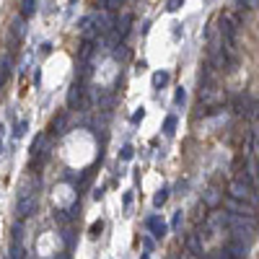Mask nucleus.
I'll list each match as a JSON object with an SVG mask.
<instances>
[{"instance_id":"0eeeda50","label":"nucleus","mask_w":259,"mask_h":259,"mask_svg":"<svg viewBox=\"0 0 259 259\" xmlns=\"http://www.w3.org/2000/svg\"><path fill=\"white\" fill-rule=\"evenodd\" d=\"M24 34H26V21H24V16H16L11 21V39L21 41V39H24Z\"/></svg>"},{"instance_id":"1a4fd4ad","label":"nucleus","mask_w":259,"mask_h":259,"mask_svg":"<svg viewBox=\"0 0 259 259\" xmlns=\"http://www.w3.org/2000/svg\"><path fill=\"white\" fill-rule=\"evenodd\" d=\"M226 251H228V256L231 259H239V256H246V246H244V239H236L233 236V241L226 246Z\"/></svg>"},{"instance_id":"473e14b6","label":"nucleus","mask_w":259,"mask_h":259,"mask_svg":"<svg viewBox=\"0 0 259 259\" xmlns=\"http://www.w3.org/2000/svg\"><path fill=\"white\" fill-rule=\"evenodd\" d=\"M140 119H143V109H140V112H135V114H133V122H140Z\"/></svg>"},{"instance_id":"39448f33","label":"nucleus","mask_w":259,"mask_h":259,"mask_svg":"<svg viewBox=\"0 0 259 259\" xmlns=\"http://www.w3.org/2000/svg\"><path fill=\"white\" fill-rule=\"evenodd\" d=\"M228 210L231 212H241V215H251V218H256V205L251 202H241V200H228Z\"/></svg>"},{"instance_id":"f8f14e48","label":"nucleus","mask_w":259,"mask_h":259,"mask_svg":"<svg viewBox=\"0 0 259 259\" xmlns=\"http://www.w3.org/2000/svg\"><path fill=\"white\" fill-rule=\"evenodd\" d=\"M94 50H96V47H94V41H91V39H85L83 45H80V50H78V60H80V62H89V57L94 55Z\"/></svg>"},{"instance_id":"72a5a7b5","label":"nucleus","mask_w":259,"mask_h":259,"mask_svg":"<svg viewBox=\"0 0 259 259\" xmlns=\"http://www.w3.org/2000/svg\"><path fill=\"white\" fill-rule=\"evenodd\" d=\"M0 138H3V124H0Z\"/></svg>"},{"instance_id":"dca6fc26","label":"nucleus","mask_w":259,"mask_h":259,"mask_svg":"<svg viewBox=\"0 0 259 259\" xmlns=\"http://www.w3.org/2000/svg\"><path fill=\"white\" fill-rule=\"evenodd\" d=\"M34 11H36V0H24V3H21V16L24 18H29Z\"/></svg>"},{"instance_id":"9b49d317","label":"nucleus","mask_w":259,"mask_h":259,"mask_svg":"<svg viewBox=\"0 0 259 259\" xmlns=\"http://www.w3.org/2000/svg\"><path fill=\"white\" fill-rule=\"evenodd\" d=\"M65 127H68V114L60 112V114L52 119V133H55V135H62V133H65Z\"/></svg>"},{"instance_id":"7ed1b4c3","label":"nucleus","mask_w":259,"mask_h":259,"mask_svg":"<svg viewBox=\"0 0 259 259\" xmlns=\"http://www.w3.org/2000/svg\"><path fill=\"white\" fill-rule=\"evenodd\" d=\"M34 210H36V192L24 187V189H21V197H18V205H16V215L24 221V218H29Z\"/></svg>"},{"instance_id":"4be33fe9","label":"nucleus","mask_w":259,"mask_h":259,"mask_svg":"<svg viewBox=\"0 0 259 259\" xmlns=\"http://www.w3.org/2000/svg\"><path fill=\"white\" fill-rule=\"evenodd\" d=\"M26 127H29V122H26V119H21L18 127L13 130V138H24V135H26Z\"/></svg>"},{"instance_id":"cd10ccee","label":"nucleus","mask_w":259,"mask_h":259,"mask_svg":"<svg viewBox=\"0 0 259 259\" xmlns=\"http://www.w3.org/2000/svg\"><path fill=\"white\" fill-rule=\"evenodd\" d=\"M55 221L57 223H65V221H68V210H57L55 212Z\"/></svg>"},{"instance_id":"412c9836","label":"nucleus","mask_w":259,"mask_h":259,"mask_svg":"<svg viewBox=\"0 0 259 259\" xmlns=\"http://www.w3.org/2000/svg\"><path fill=\"white\" fill-rule=\"evenodd\" d=\"M8 256H13V259H21V256H26L24 254V246H21L18 241H13V246H11V254Z\"/></svg>"},{"instance_id":"a211bd4d","label":"nucleus","mask_w":259,"mask_h":259,"mask_svg":"<svg viewBox=\"0 0 259 259\" xmlns=\"http://www.w3.org/2000/svg\"><path fill=\"white\" fill-rule=\"evenodd\" d=\"M246 117H249L251 122H256V119H259V99L249 104V109H246Z\"/></svg>"},{"instance_id":"2f4dec72","label":"nucleus","mask_w":259,"mask_h":259,"mask_svg":"<svg viewBox=\"0 0 259 259\" xmlns=\"http://www.w3.org/2000/svg\"><path fill=\"white\" fill-rule=\"evenodd\" d=\"M171 226H174V228H179V226H182V212H177V215H174V223H171Z\"/></svg>"},{"instance_id":"2eb2a0df","label":"nucleus","mask_w":259,"mask_h":259,"mask_svg":"<svg viewBox=\"0 0 259 259\" xmlns=\"http://www.w3.org/2000/svg\"><path fill=\"white\" fill-rule=\"evenodd\" d=\"M246 109H249V99H244V96H236V99H233V112L246 117Z\"/></svg>"},{"instance_id":"aec40b11","label":"nucleus","mask_w":259,"mask_h":259,"mask_svg":"<svg viewBox=\"0 0 259 259\" xmlns=\"http://www.w3.org/2000/svg\"><path fill=\"white\" fill-rule=\"evenodd\" d=\"M174 130H177V117H166V122H163V133H166V135H174Z\"/></svg>"},{"instance_id":"f03ea898","label":"nucleus","mask_w":259,"mask_h":259,"mask_svg":"<svg viewBox=\"0 0 259 259\" xmlns=\"http://www.w3.org/2000/svg\"><path fill=\"white\" fill-rule=\"evenodd\" d=\"M226 226L231 228V233L236 236V239H244V236L256 231V218L241 215V212H226Z\"/></svg>"},{"instance_id":"c756f323","label":"nucleus","mask_w":259,"mask_h":259,"mask_svg":"<svg viewBox=\"0 0 259 259\" xmlns=\"http://www.w3.org/2000/svg\"><path fill=\"white\" fill-rule=\"evenodd\" d=\"M13 241H21V223L13 226Z\"/></svg>"},{"instance_id":"7c9ffc66","label":"nucleus","mask_w":259,"mask_h":259,"mask_svg":"<svg viewBox=\"0 0 259 259\" xmlns=\"http://www.w3.org/2000/svg\"><path fill=\"white\" fill-rule=\"evenodd\" d=\"M184 99H187V94H184V89H179L177 91V104H184Z\"/></svg>"},{"instance_id":"ddd939ff","label":"nucleus","mask_w":259,"mask_h":259,"mask_svg":"<svg viewBox=\"0 0 259 259\" xmlns=\"http://www.w3.org/2000/svg\"><path fill=\"white\" fill-rule=\"evenodd\" d=\"M202 202H205L207 207H218V202H221V192L215 189V187H210V189L205 192V197H202Z\"/></svg>"},{"instance_id":"423d86ee","label":"nucleus","mask_w":259,"mask_h":259,"mask_svg":"<svg viewBox=\"0 0 259 259\" xmlns=\"http://www.w3.org/2000/svg\"><path fill=\"white\" fill-rule=\"evenodd\" d=\"M83 83L80 80H75L73 85H70V91H68V106L70 109H75V106H80V101H83Z\"/></svg>"},{"instance_id":"4468645a","label":"nucleus","mask_w":259,"mask_h":259,"mask_svg":"<svg viewBox=\"0 0 259 259\" xmlns=\"http://www.w3.org/2000/svg\"><path fill=\"white\" fill-rule=\"evenodd\" d=\"M11 78V60L8 57H3L0 60V89L6 85V80Z\"/></svg>"},{"instance_id":"b1692460","label":"nucleus","mask_w":259,"mask_h":259,"mask_svg":"<svg viewBox=\"0 0 259 259\" xmlns=\"http://www.w3.org/2000/svg\"><path fill=\"white\" fill-rule=\"evenodd\" d=\"M239 3H241L244 8H249V11H256V8H259V0H239Z\"/></svg>"},{"instance_id":"20e7f679","label":"nucleus","mask_w":259,"mask_h":259,"mask_svg":"<svg viewBox=\"0 0 259 259\" xmlns=\"http://www.w3.org/2000/svg\"><path fill=\"white\" fill-rule=\"evenodd\" d=\"M184 249H187V254H192V256H202L205 251H202V239H200V233H189L187 239H184Z\"/></svg>"},{"instance_id":"c85d7f7f","label":"nucleus","mask_w":259,"mask_h":259,"mask_svg":"<svg viewBox=\"0 0 259 259\" xmlns=\"http://www.w3.org/2000/svg\"><path fill=\"white\" fill-rule=\"evenodd\" d=\"M99 233H101V221L91 226V239H96V236H99Z\"/></svg>"},{"instance_id":"f3484780","label":"nucleus","mask_w":259,"mask_h":259,"mask_svg":"<svg viewBox=\"0 0 259 259\" xmlns=\"http://www.w3.org/2000/svg\"><path fill=\"white\" fill-rule=\"evenodd\" d=\"M166 83H168V73H166V70H158V73L153 75V85H156V89H163Z\"/></svg>"},{"instance_id":"6ab92c4d","label":"nucleus","mask_w":259,"mask_h":259,"mask_svg":"<svg viewBox=\"0 0 259 259\" xmlns=\"http://www.w3.org/2000/svg\"><path fill=\"white\" fill-rule=\"evenodd\" d=\"M166 200H168V189L163 187V189H158V192H156V197H153V205H156V207H161V205H163Z\"/></svg>"},{"instance_id":"6e6552de","label":"nucleus","mask_w":259,"mask_h":259,"mask_svg":"<svg viewBox=\"0 0 259 259\" xmlns=\"http://www.w3.org/2000/svg\"><path fill=\"white\" fill-rule=\"evenodd\" d=\"M130 24H133V16L124 13L117 24H114V36H117V39H124V36L130 34Z\"/></svg>"},{"instance_id":"5701e85b","label":"nucleus","mask_w":259,"mask_h":259,"mask_svg":"<svg viewBox=\"0 0 259 259\" xmlns=\"http://www.w3.org/2000/svg\"><path fill=\"white\" fill-rule=\"evenodd\" d=\"M119 6H122V0H104L106 11H119Z\"/></svg>"},{"instance_id":"9d476101","label":"nucleus","mask_w":259,"mask_h":259,"mask_svg":"<svg viewBox=\"0 0 259 259\" xmlns=\"http://www.w3.org/2000/svg\"><path fill=\"white\" fill-rule=\"evenodd\" d=\"M148 228L150 231H153V236H156V239H163V236H166V223L158 218V215H150V218H148Z\"/></svg>"},{"instance_id":"393cba45","label":"nucleus","mask_w":259,"mask_h":259,"mask_svg":"<svg viewBox=\"0 0 259 259\" xmlns=\"http://www.w3.org/2000/svg\"><path fill=\"white\" fill-rule=\"evenodd\" d=\"M119 158H122V161H130V158H133V148L124 145V148H122V153H119Z\"/></svg>"},{"instance_id":"a878e982","label":"nucleus","mask_w":259,"mask_h":259,"mask_svg":"<svg viewBox=\"0 0 259 259\" xmlns=\"http://www.w3.org/2000/svg\"><path fill=\"white\" fill-rule=\"evenodd\" d=\"M182 3H184V0H168V6H166V8H168L171 13H174V11H179V8H182Z\"/></svg>"},{"instance_id":"bb28decb","label":"nucleus","mask_w":259,"mask_h":259,"mask_svg":"<svg viewBox=\"0 0 259 259\" xmlns=\"http://www.w3.org/2000/svg\"><path fill=\"white\" fill-rule=\"evenodd\" d=\"M114 57H117V60H124V57H127V47H124V45H119V47L114 50Z\"/></svg>"},{"instance_id":"f257e3e1","label":"nucleus","mask_w":259,"mask_h":259,"mask_svg":"<svg viewBox=\"0 0 259 259\" xmlns=\"http://www.w3.org/2000/svg\"><path fill=\"white\" fill-rule=\"evenodd\" d=\"M228 194L233 200H241V202H251V205H259V194H256V187L251 184V179L244 174L239 179H233L228 184Z\"/></svg>"},{"instance_id":"f704fd0d","label":"nucleus","mask_w":259,"mask_h":259,"mask_svg":"<svg viewBox=\"0 0 259 259\" xmlns=\"http://www.w3.org/2000/svg\"><path fill=\"white\" fill-rule=\"evenodd\" d=\"M0 153H3V143H0Z\"/></svg>"}]
</instances>
